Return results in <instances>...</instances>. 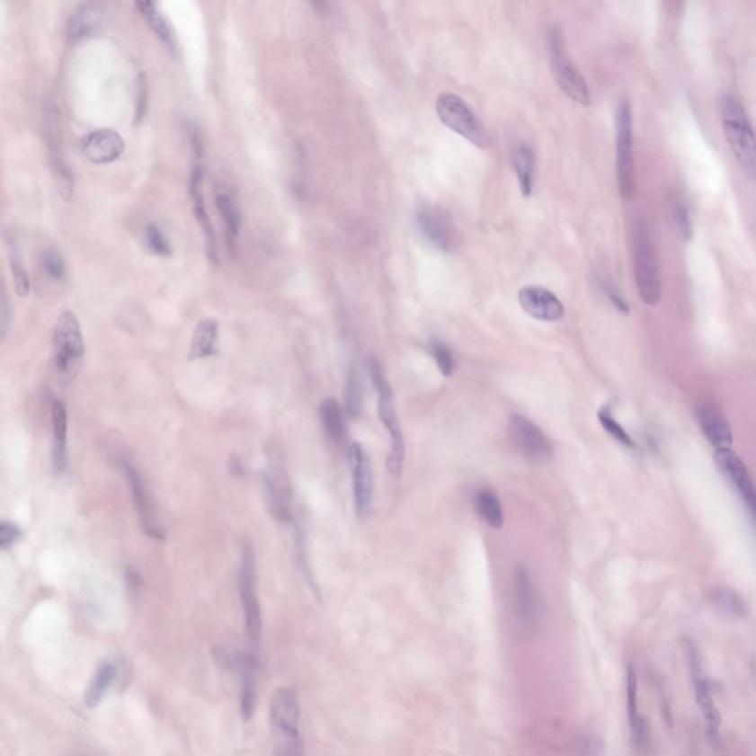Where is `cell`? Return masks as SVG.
Returning a JSON list of instances; mask_svg holds the SVG:
<instances>
[{
  "label": "cell",
  "instance_id": "6da1fadb",
  "mask_svg": "<svg viewBox=\"0 0 756 756\" xmlns=\"http://www.w3.org/2000/svg\"><path fill=\"white\" fill-rule=\"evenodd\" d=\"M271 728L275 756H305L300 734V707L296 691L289 687L275 690L271 698Z\"/></svg>",
  "mask_w": 756,
  "mask_h": 756
},
{
  "label": "cell",
  "instance_id": "7a4b0ae2",
  "mask_svg": "<svg viewBox=\"0 0 756 756\" xmlns=\"http://www.w3.org/2000/svg\"><path fill=\"white\" fill-rule=\"evenodd\" d=\"M719 114L724 133L734 157L744 173L753 179L756 170L755 137L748 112L733 93H724L719 98Z\"/></svg>",
  "mask_w": 756,
  "mask_h": 756
},
{
  "label": "cell",
  "instance_id": "3957f363",
  "mask_svg": "<svg viewBox=\"0 0 756 756\" xmlns=\"http://www.w3.org/2000/svg\"><path fill=\"white\" fill-rule=\"evenodd\" d=\"M371 378L377 392V411L380 422L390 436V449L387 455V470L393 477L399 479L404 470V459H405V443L402 436L401 426L397 422L396 409H395V399H393L392 387L388 385L387 378L383 374L380 364L377 360L371 362Z\"/></svg>",
  "mask_w": 756,
  "mask_h": 756
},
{
  "label": "cell",
  "instance_id": "277c9868",
  "mask_svg": "<svg viewBox=\"0 0 756 756\" xmlns=\"http://www.w3.org/2000/svg\"><path fill=\"white\" fill-rule=\"evenodd\" d=\"M84 356V340L79 319L70 310L62 312L54 330L55 369L62 385L75 381Z\"/></svg>",
  "mask_w": 756,
  "mask_h": 756
},
{
  "label": "cell",
  "instance_id": "5b68a950",
  "mask_svg": "<svg viewBox=\"0 0 756 756\" xmlns=\"http://www.w3.org/2000/svg\"><path fill=\"white\" fill-rule=\"evenodd\" d=\"M634 277L640 298L647 307H656L662 298L661 268L649 227H636L634 243Z\"/></svg>",
  "mask_w": 756,
  "mask_h": 756
},
{
  "label": "cell",
  "instance_id": "8992f818",
  "mask_svg": "<svg viewBox=\"0 0 756 756\" xmlns=\"http://www.w3.org/2000/svg\"><path fill=\"white\" fill-rule=\"evenodd\" d=\"M238 591L245 609L247 652L245 656L259 661L262 640L261 601L256 590V557L250 547H245L238 574Z\"/></svg>",
  "mask_w": 756,
  "mask_h": 756
},
{
  "label": "cell",
  "instance_id": "52a82bcc",
  "mask_svg": "<svg viewBox=\"0 0 756 756\" xmlns=\"http://www.w3.org/2000/svg\"><path fill=\"white\" fill-rule=\"evenodd\" d=\"M548 54L551 71L560 89L574 102L581 103L583 107L590 105L587 82L567 55L565 31L560 25H554L548 33Z\"/></svg>",
  "mask_w": 756,
  "mask_h": 756
},
{
  "label": "cell",
  "instance_id": "ba28073f",
  "mask_svg": "<svg viewBox=\"0 0 756 756\" xmlns=\"http://www.w3.org/2000/svg\"><path fill=\"white\" fill-rule=\"evenodd\" d=\"M436 111L447 128L458 133L459 137L466 138L477 148L486 149L491 145L486 129L463 98L449 92L440 93L436 101Z\"/></svg>",
  "mask_w": 756,
  "mask_h": 756
},
{
  "label": "cell",
  "instance_id": "9c48e42d",
  "mask_svg": "<svg viewBox=\"0 0 756 756\" xmlns=\"http://www.w3.org/2000/svg\"><path fill=\"white\" fill-rule=\"evenodd\" d=\"M616 149H618V181L622 199L629 200L636 191L634 162L633 111L628 100L620 101L616 112Z\"/></svg>",
  "mask_w": 756,
  "mask_h": 756
},
{
  "label": "cell",
  "instance_id": "30bf717a",
  "mask_svg": "<svg viewBox=\"0 0 756 756\" xmlns=\"http://www.w3.org/2000/svg\"><path fill=\"white\" fill-rule=\"evenodd\" d=\"M512 442L526 459L533 464H547L553 458V445L544 431L523 415H512L510 420Z\"/></svg>",
  "mask_w": 756,
  "mask_h": 756
},
{
  "label": "cell",
  "instance_id": "8fae6325",
  "mask_svg": "<svg viewBox=\"0 0 756 756\" xmlns=\"http://www.w3.org/2000/svg\"><path fill=\"white\" fill-rule=\"evenodd\" d=\"M117 464H119L120 470L123 471L129 488L132 492L133 501H135V507H137L142 529H144V532L148 537L154 538V539H165V532H163L162 526L158 525L156 505H154L153 498L149 495L148 489L145 486L139 471L137 470V467L132 463H129L128 459H119V463Z\"/></svg>",
  "mask_w": 756,
  "mask_h": 756
},
{
  "label": "cell",
  "instance_id": "7c38bea8",
  "mask_svg": "<svg viewBox=\"0 0 756 756\" xmlns=\"http://www.w3.org/2000/svg\"><path fill=\"white\" fill-rule=\"evenodd\" d=\"M349 467H351V488H353V504L358 517L365 519L372 509V473L369 457L360 443H351L348 449Z\"/></svg>",
  "mask_w": 756,
  "mask_h": 756
},
{
  "label": "cell",
  "instance_id": "4fadbf2b",
  "mask_svg": "<svg viewBox=\"0 0 756 756\" xmlns=\"http://www.w3.org/2000/svg\"><path fill=\"white\" fill-rule=\"evenodd\" d=\"M417 225L430 245L440 252H454L457 247V232L450 216L443 209L422 206L417 211Z\"/></svg>",
  "mask_w": 756,
  "mask_h": 756
},
{
  "label": "cell",
  "instance_id": "5bb4252c",
  "mask_svg": "<svg viewBox=\"0 0 756 756\" xmlns=\"http://www.w3.org/2000/svg\"><path fill=\"white\" fill-rule=\"evenodd\" d=\"M517 298L521 309L538 321L556 323L565 316L563 303L550 289L537 286L523 287Z\"/></svg>",
  "mask_w": 756,
  "mask_h": 756
},
{
  "label": "cell",
  "instance_id": "9a60e30c",
  "mask_svg": "<svg viewBox=\"0 0 756 756\" xmlns=\"http://www.w3.org/2000/svg\"><path fill=\"white\" fill-rule=\"evenodd\" d=\"M716 463L732 486L739 492L744 504L748 505L749 511H755V488H753L752 477L749 475L748 468L740 459L739 455L730 448L716 450Z\"/></svg>",
  "mask_w": 756,
  "mask_h": 756
},
{
  "label": "cell",
  "instance_id": "2e32d148",
  "mask_svg": "<svg viewBox=\"0 0 756 756\" xmlns=\"http://www.w3.org/2000/svg\"><path fill=\"white\" fill-rule=\"evenodd\" d=\"M83 154L95 165H108L121 157L123 138L112 129H100L89 133L82 144Z\"/></svg>",
  "mask_w": 756,
  "mask_h": 756
},
{
  "label": "cell",
  "instance_id": "e0dca14e",
  "mask_svg": "<svg viewBox=\"0 0 756 756\" xmlns=\"http://www.w3.org/2000/svg\"><path fill=\"white\" fill-rule=\"evenodd\" d=\"M698 422L702 433L712 447L719 449H728L733 443V430L723 411L714 404H702L698 406Z\"/></svg>",
  "mask_w": 756,
  "mask_h": 756
},
{
  "label": "cell",
  "instance_id": "ac0fdd59",
  "mask_svg": "<svg viewBox=\"0 0 756 756\" xmlns=\"http://www.w3.org/2000/svg\"><path fill=\"white\" fill-rule=\"evenodd\" d=\"M693 677H695L696 702L705 721L707 736L712 740H716L719 736V728H721V716L712 695L711 684L707 677H703L700 665L696 659L693 661Z\"/></svg>",
  "mask_w": 756,
  "mask_h": 756
},
{
  "label": "cell",
  "instance_id": "d6986e66",
  "mask_svg": "<svg viewBox=\"0 0 756 756\" xmlns=\"http://www.w3.org/2000/svg\"><path fill=\"white\" fill-rule=\"evenodd\" d=\"M50 424H52V461L57 473H64L68 466L67 454V430H68V415L64 402L55 399L50 405Z\"/></svg>",
  "mask_w": 756,
  "mask_h": 756
},
{
  "label": "cell",
  "instance_id": "ffe728a7",
  "mask_svg": "<svg viewBox=\"0 0 756 756\" xmlns=\"http://www.w3.org/2000/svg\"><path fill=\"white\" fill-rule=\"evenodd\" d=\"M102 8L98 4H82L71 13L67 34L70 40L77 41L92 38L98 33L102 25Z\"/></svg>",
  "mask_w": 756,
  "mask_h": 756
},
{
  "label": "cell",
  "instance_id": "44dd1931",
  "mask_svg": "<svg viewBox=\"0 0 756 756\" xmlns=\"http://www.w3.org/2000/svg\"><path fill=\"white\" fill-rule=\"evenodd\" d=\"M201 181H203V173H201V167L199 163H195L192 173H191V197H192V204H194L195 219L199 220L200 227H203L204 236L207 238V245H209V256L211 261H218V248H216V236L213 225H211L210 218L207 215L206 204H204L203 191H201Z\"/></svg>",
  "mask_w": 756,
  "mask_h": 756
},
{
  "label": "cell",
  "instance_id": "7402d4cb",
  "mask_svg": "<svg viewBox=\"0 0 756 756\" xmlns=\"http://www.w3.org/2000/svg\"><path fill=\"white\" fill-rule=\"evenodd\" d=\"M514 599H516L517 615L521 622L530 624L537 616V592L533 588L529 571L525 566L517 567L514 574Z\"/></svg>",
  "mask_w": 756,
  "mask_h": 756
},
{
  "label": "cell",
  "instance_id": "603a6c76",
  "mask_svg": "<svg viewBox=\"0 0 756 756\" xmlns=\"http://www.w3.org/2000/svg\"><path fill=\"white\" fill-rule=\"evenodd\" d=\"M627 696H628L629 727H631L634 746H636V752H645V749H647V743H649V730H647V723H645V719L641 716L640 707H638L636 677L633 668H629L628 670Z\"/></svg>",
  "mask_w": 756,
  "mask_h": 756
},
{
  "label": "cell",
  "instance_id": "cb8c5ba5",
  "mask_svg": "<svg viewBox=\"0 0 756 756\" xmlns=\"http://www.w3.org/2000/svg\"><path fill=\"white\" fill-rule=\"evenodd\" d=\"M218 353V323L204 319L195 328L191 342L190 360H204Z\"/></svg>",
  "mask_w": 756,
  "mask_h": 756
},
{
  "label": "cell",
  "instance_id": "d4e9b609",
  "mask_svg": "<svg viewBox=\"0 0 756 756\" xmlns=\"http://www.w3.org/2000/svg\"><path fill=\"white\" fill-rule=\"evenodd\" d=\"M512 165L516 170L520 192L528 199L532 195L533 181H535V154L529 145L520 144L514 149Z\"/></svg>",
  "mask_w": 756,
  "mask_h": 756
},
{
  "label": "cell",
  "instance_id": "484cf974",
  "mask_svg": "<svg viewBox=\"0 0 756 756\" xmlns=\"http://www.w3.org/2000/svg\"><path fill=\"white\" fill-rule=\"evenodd\" d=\"M321 422L328 438L334 443H343L346 439V420L339 404L334 399H325L319 409Z\"/></svg>",
  "mask_w": 756,
  "mask_h": 756
},
{
  "label": "cell",
  "instance_id": "4316f807",
  "mask_svg": "<svg viewBox=\"0 0 756 756\" xmlns=\"http://www.w3.org/2000/svg\"><path fill=\"white\" fill-rule=\"evenodd\" d=\"M116 666L111 662H102L98 670L95 671L93 678H92L91 684L87 687L86 695H84V703L87 707H96L100 705L103 696L110 690L114 678H116Z\"/></svg>",
  "mask_w": 756,
  "mask_h": 756
},
{
  "label": "cell",
  "instance_id": "83f0119b",
  "mask_svg": "<svg viewBox=\"0 0 756 756\" xmlns=\"http://www.w3.org/2000/svg\"><path fill=\"white\" fill-rule=\"evenodd\" d=\"M476 511L479 514L482 520L486 521L494 529H500L504 525V511L501 507L500 498L489 491V489H482V491L476 494L475 498Z\"/></svg>",
  "mask_w": 756,
  "mask_h": 756
},
{
  "label": "cell",
  "instance_id": "f1b7e54d",
  "mask_svg": "<svg viewBox=\"0 0 756 756\" xmlns=\"http://www.w3.org/2000/svg\"><path fill=\"white\" fill-rule=\"evenodd\" d=\"M137 8L148 21L149 27L157 34V38L163 41V45L169 50H174V39L169 24L165 22L162 13H158L157 4L153 2H138Z\"/></svg>",
  "mask_w": 756,
  "mask_h": 756
},
{
  "label": "cell",
  "instance_id": "f546056e",
  "mask_svg": "<svg viewBox=\"0 0 756 756\" xmlns=\"http://www.w3.org/2000/svg\"><path fill=\"white\" fill-rule=\"evenodd\" d=\"M344 406L349 417L356 418L364 406V387L360 372L356 369H349L346 386H344Z\"/></svg>",
  "mask_w": 756,
  "mask_h": 756
},
{
  "label": "cell",
  "instance_id": "4dcf8cb0",
  "mask_svg": "<svg viewBox=\"0 0 756 756\" xmlns=\"http://www.w3.org/2000/svg\"><path fill=\"white\" fill-rule=\"evenodd\" d=\"M216 207L220 211L222 220L225 225V234H227V241L231 240V245H234L236 238H238V232H240L241 218L236 209V204L229 199V195L219 192L216 195Z\"/></svg>",
  "mask_w": 756,
  "mask_h": 756
},
{
  "label": "cell",
  "instance_id": "1f68e13d",
  "mask_svg": "<svg viewBox=\"0 0 756 756\" xmlns=\"http://www.w3.org/2000/svg\"><path fill=\"white\" fill-rule=\"evenodd\" d=\"M50 158H52V169H54L55 181H57L59 194L66 201H70L73 199V192H75V178H73L70 167L67 165L61 154L55 148H52V157Z\"/></svg>",
  "mask_w": 756,
  "mask_h": 756
},
{
  "label": "cell",
  "instance_id": "d6a6232c",
  "mask_svg": "<svg viewBox=\"0 0 756 756\" xmlns=\"http://www.w3.org/2000/svg\"><path fill=\"white\" fill-rule=\"evenodd\" d=\"M671 218L682 238L687 241L691 240L695 227L691 220L690 209L681 197H674L671 200Z\"/></svg>",
  "mask_w": 756,
  "mask_h": 756
},
{
  "label": "cell",
  "instance_id": "836d02e7",
  "mask_svg": "<svg viewBox=\"0 0 756 756\" xmlns=\"http://www.w3.org/2000/svg\"><path fill=\"white\" fill-rule=\"evenodd\" d=\"M714 600H716V608L727 615L737 616V618L746 615V604L740 599V595L732 590H727V588L718 590L714 595Z\"/></svg>",
  "mask_w": 756,
  "mask_h": 756
},
{
  "label": "cell",
  "instance_id": "e575fe53",
  "mask_svg": "<svg viewBox=\"0 0 756 756\" xmlns=\"http://www.w3.org/2000/svg\"><path fill=\"white\" fill-rule=\"evenodd\" d=\"M265 489L266 494H268L269 509L272 511L273 516L277 517L280 521L291 520L286 500H284L280 488L269 476H265Z\"/></svg>",
  "mask_w": 756,
  "mask_h": 756
},
{
  "label": "cell",
  "instance_id": "d590c367",
  "mask_svg": "<svg viewBox=\"0 0 756 756\" xmlns=\"http://www.w3.org/2000/svg\"><path fill=\"white\" fill-rule=\"evenodd\" d=\"M599 420L600 422H601V426L606 429V431H608L612 438H615L618 442L622 443L625 447H636L633 438L627 433V430L620 426L619 422H616V418L613 417L612 413H610V409H600Z\"/></svg>",
  "mask_w": 756,
  "mask_h": 756
},
{
  "label": "cell",
  "instance_id": "8d00e7d4",
  "mask_svg": "<svg viewBox=\"0 0 756 756\" xmlns=\"http://www.w3.org/2000/svg\"><path fill=\"white\" fill-rule=\"evenodd\" d=\"M145 245L148 247L149 252L157 254V256L167 257L172 254L169 241L165 240L162 229L156 224H149L148 227H145Z\"/></svg>",
  "mask_w": 756,
  "mask_h": 756
},
{
  "label": "cell",
  "instance_id": "74e56055",
  "mask_svg": "<svg viewBox=\"0 0 756 756\" xmlns=\"http://www.w3.org/2000/svg\"><path fill=\"white\" fill-rule=\"evenodd\" d=\"M11 253V268H13V281H15V289H17L18 296L25 298L30 293V277L27 273V269L21 262L20 253L13 247Z\"/></svg>",
  "mask_w": 756,
  "mask_h": 756
},
{
  "label": "cell",
  "instance_id": "f35d334b",
  "mask_svg": "<svg viewBox=\"0 0 756 756\" xmlns=\"http://www.w3.org/2000/svg\"><path fill=\"white\" fill-rule=\"evenodd\" d=\"M41 263H43L46 273L52 280H55V281H59L66 275V262H64L61 254L57 250H54V248H48V250L43 252Z\"/></svg>",
  "mask_w": 756,
  "mask_h": 756
},
{
  "label": "cell",
  "instance_id": "ab89813d",
  "mask_svg": "<svg viewBox=\"0 0 756 756\" xmlns=\"http://www.w3.org/2000/svg\"><path fill=\"white\" fill-rule=\"evenodd\" d=\"M431 353H433L436 364L443 376H450L454 372L455 360L452 351L448 348L447 344L440 343V342H434L431 344Z\"/></svg>",
  "mask_w": 756,
  "mask_h": 756
},
{
  "label": "cell",
  "instance_id": "60d3db41",
  "mask_svg": "<svg viewBox=\"0 0 756 756\" xmlns=\"http://www.w3.org/2000/svg\"><path fill=\"white\" fill-rule=\"evenodd\" d=\"M600 287L603 289L604 294H606V298L610 300L613 307L616 309L622 312V314H629V305L627 300H625L624 296L619 293V289H616L615 284H613L610 280H600Z\"/></svg>",
  "mask_w": 756,
  "mask_h": 756
},
{
  "label": "cell",
  "instance_id": "b9f144b4",
  "mask_svg": "<svg viewBox=\"0 0 756 756\" xmlns=\"http://www.w3.org/2000/svg\"><path fill=\"white\" fill-rule=\"evenodd\" d=\"M22 530L9 521H0V550H8L15 542L20 541Z\"/></svg>",
  "mask_w": 756,
  "mask_h": 756
},
{
  "label": "cell",
  "instance_id": "7bdbcfd3",
  "mask_svg": "<svg viewBox=\"0 0 756 756\" xmlns=\"http://www.w3.org/2000/svg\"><path fill=\"white\" fill-rule=\"evenodd\" d=\"M147 105H148V91H147L145 77L141 76L138 82L137 123L144 120Z\"/></svg>",
  "mask_w": 756,
  "mask_h": 756
},
{
  "label": "cell",
  "instance_id": "ee69618b",
  "mask_svg": "<svg viewBox=\"0 0 756 756\" xmlns=\"http://www.w3.org/2000/svg\"><path fill=\"white\" fill-rule=\"evenodd\" d=\"M9 319H11V315H9L8 300L0 286V340H4L8 334Z\"/></svg>",
  "mask_w": 756,
  "mask_h": 756
}]
</instances>
